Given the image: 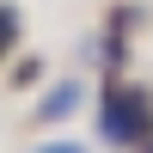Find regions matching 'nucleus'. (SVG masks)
Instances as JSON below:
<instances>
[{"label":"nucleus","mask_w":153,"mask_h":153,"mask_svg":"<svg viewBox=\"0 0 153 153\" xmlns=\"http://www.w3.org/2000/svg\"><path fill=\"white\" fill-rule=\"evenodd\" d=\"M98 129H104L110 147H153V104H147V92H135L123 80H104Z\"/></svg>","instance_id":"obj_1"},{"label":"nucleus","mask_w":153,"mask_h":153,"mask_svg":"<svg viewBox=\"0 0 153 153\" xmlns=\"http://www.w3.org/2000/svg\"><path fill=\"white\" fill-rule=\"evenodd\" d=\"M74 98H80V86H55V92L43 98V110H37V117H43V123H55V117H68V110H74Z\"/></svg>","instance_id":"obj_2"},{"label":"nucleus","mask_w":153,"mask_h":153,"mask_svg":"<svg viewBox=\"0 0 153 153\" xmlns=\"http://www.w3.org/2000/svg\"><path fill=\"white\" fill-rule=\"evenodd\" d=\"M19 49V6H0V61Z\"/></svg>","instance_id":"obj_3"},{"label":"nucleus","mask_w":153,"mask_h":153,"mask_svg":"<svg viewBox=\"0 0 153 153\" xmlns=\"http://www.w3.org/2000/svg\"><path fill=\"white\" fill-rule=\"evenodd\" d=\"M37 153H86L80 141H49V147H37Z\"/></svg>","instance_id":"obj_4"}]
</instances>
